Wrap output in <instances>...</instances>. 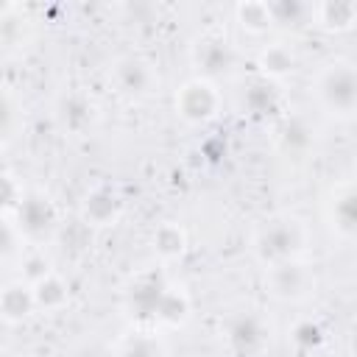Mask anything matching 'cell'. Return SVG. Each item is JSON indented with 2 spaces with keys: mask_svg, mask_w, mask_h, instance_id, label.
<instances>
[{
  "mask_svg": "<svg viewBox=\"0 0 357 357\" xmlns=\"http://www.w3.org/2000/svg\"><path fill=\"white\" fill-rule=\"evenodd\" d=\"M310 243H312V231L307 220L293 212H276L259 220L248 240L251 254L262 268L301 259L310 251Z\"/></svg>",
  "mask_w": 357,
  "mask_h": 357,
  "instance_id": "6da1fadb",
  "label": "cell"
},
{
  "mask_svg": "<svg viewBox=\"0 0 357 357\" xmlns=\"http://www.w3.org/2000/svg\"><path fill=\"white\" fill-rule=\"evenodd\" d=\"M310 95L321 112L349 120L357 114V61L332 59L321 64L310 81Z\"/></svg>",
  "mask_w": 357,
  "mask_h": 357,
  "instance_id": "7a4b0ae2",
  "label": "cell"
},
{
  "mask_svg": "<svg viewBox=\"0 0 357 357\" xmlns=\"http://www.w3.org/2000/svg\"><path fill=\"white\" fill-rule=\"evenodd\" d=\"M262 290L279 304H304L318 293V276L304 259H290L265 268Z\"/></svg>",
  "mask_w": 357,
  "mask_h": 357,
  "instance_id": "3957f363",
  "label": "cell"
},
{
  "mask_svg": "<svg viewBox=\"0 0 357 357\" xmlns=\"http://www.w3.org/2000/svg\"><path fill=\"white\" fill-rule=\"evenodd\" d=\"M3 218H11L14 226L20 229L22 240L31 245V248H39L45 243H50L61 226V218H59V206L53 204L50 195L39 192V190H31L25 192L22 204L17 206L14 215H3Z\"/></svg>",
  "mask_w": 357,
  "mask_h": 357,
  "instance_id": "277c9868",
  "label": "cell"
},
{
  "mask_svg": "<svg viewBox=\"0 0 357 357\" xmlns=\"http://www.w3.org/2000/svg\"><path fill=\"white\" fill-rule=\"evenodd\" d=\"M223 109V92L215 81L192 75L173 92V112L187 126H206Z\"/></svg>",
  "mask_w": 357,
  "mask_h": 357,
  "instance_id": "5b68a950",
  "label": "cell"
},
{
  "mask_svg": "<svg viewBox=\"0 0 357 357\" xmlns=\"http://www.w3.org/2000/svg\"><path fill=\"white\" fill-rule=\"evenodd\" d=\"M109 84L123 98L145 100L159 92L162 78L151 59H145L139 53H123L109 64Z\"/></svg>",
  "mask_w": 357,
  "mask_h": 357,
  "instance_id": "8992f818",
  "label": "cell"
},
{
  "mask_svg": "<svg viewBox=\"0 0 357 357\" xmlns=\"http://www.w3.org/2000/svg\"><path fill=\"white\" fill-rule=\"evenodd\" d=\"M170 287V279L153 268V271H139L128 287H126V310L139 326H156V315L162 307V298Z\"/></svg>",
  "mask_w": 357,
  "mask_h": 357,
  "instance_id": "52a82bcc",
  "label": "cell"
},
{
  "mask_svg": "<svg viewBox=\"0 0 357 357\" xmlns=\"http://www.w3.org/2000/svg\"><path fill=\"white\" fill-rule=\"evenodd\" d=\"M223 335L234 357H257L271 343V324L257 310H240L226 318Z\"/></svg>",
  "mask_w": 357,
  "mask_h": 357,
  "instance_id": "ba28073f",
  "label": "cell"
},
{
  "mask_svg": "<svg viewBox=\"0 0 357 357\" xmlns=\"http://www.w3.org/2000/svg\"><path fill=\"white\" fill-rule=\"evenodd\" d=\"M56 126L70 134V137H84L89 134L98 120H100V106L95 103L92 95L81 92V89H67L64 95H59L56 109H53Z\"/></svg>",
  "mask_w": 357,
  "mask_h": 357,
  "instance_id": "9c48e42d",
  "label": "cell"
},
{
  "mask_svg": "<svg viewBox=\"0 0 357 357\" xmlns=\"http://www.w3.org/2000/svg\"><path fill=\"white\" fill-rule=\"evenodd\" d=\"M190 61H192V67L198 70L201 78L215 81L218 75L231 73V67L237 61V53H234V45L226 36L204 33L190 45Z\"/></svg>",
  "mask_w": 357,
  "mask_h": 357,
  "instance_id": "30bf717a",
  "label": "cell"
},
{
  "mask_svg": "<svg viewBox=\"0 0 357 357\" xmlns=\"http://www.w3.org/2000/svg\"><path fill=\"white\" fill-rule=\"evenodd\" d=\"M123 209H126L123 195L114 187H106V184H98V187L86 190L84 198H81V220L86 226H100V229L114 226L123 218Z\"/></svg>",
  "mask_w": 357,
  "mask_h": 357,
  "instance_id": "8fae6325",
  "label": "cell"
},
{
  "mask_svg": "<svg viewBox=\"0 0 357 357\" xmlns=\"http://www.w3.org/2000/svg\"><path fill=\"white\" fill-rule=\"evenodd\" d=\"M276 148L284 156L301 159L315 148V126L301 114H287L276 126Z\"/></svg>",
  "mask_w": 357,
  "mask_h": 357,
  "instance_id": "7c38bea8",
  "label": "cell"
},
{
  "mask_svg": "<svg viewBox=\"0 0 357 357\" xmlns=\"http://www.w3.org/2000/svg\"><path fill=\"white\" fill-rule=\"evenodd\" d=\"M310 25H315L324 33H349L357 25V3H351V0H321V3H312Z\"/></svg>",
  "mask_w": 357,
  "mask_h": 357,
  "instance_id": "4fadbf2b",
  "label": "cell"
},
{
  "mask_svg": "<svg viewBox=\"0 0 357 357\" xmlns=\"http://www.w3.org/2000/svg\"><path fill=\"white\" fill-rule=\"evenodd\" d=\"M326 218L340 237L357 240V184H343L329 195Z\"/></svg>",
  "mask_w": 357,
  "mask_h": 357,
  "instance_id": "5bb4252c",
  "label": "cell"
},
{
  "mask_svg": "<svg viewBox=\"0 0 357 357\" xmlns=\"http://www.w3.org/2000/svg\"><path fill=\"white\" fill-rule=\"evenodd\" d=\"M296 67H298V59L293 47L284 42H271L257 53V73L262 81H271V84L284 81L287 75L296 73Z\"/></svg>",
  "mask_w": 357,
  "mask_h": 357,
  "instance_id": "9a60e30c",
  "label": "cell"
},
{
  "mask_svg": "<svg viewBox=\"0 0 357 357\" xmlns=\"http://www.w3.org/2000/svg\"><path fill=\"white\" fill-rule=\"evenodd\" d=\"M36 312V301H33V287L25 284L22 279L6 282L3 293H0V315L8 326H17L22 321H28Z\"/></svg>",
  "mask_w": 357,
  "mask_h": 357,
  "instance_id": "2e32d148",
  "label": "cell"
},
{
  "mask_svg": "<svg viewBox=\"0 0 357 357\" xmlns=\"http://www.w3.org/2000/svg\"><path fill=\"white\" fill-rule=\"evenodd\" d=\"M187 231L176 220H165L151 234V248L162 262H178L187 254Z\"/></svg>",
  "mask_w": 357,
  "mask_h": 357,
  "instance_id": "e0dca14e",
  "label": "cell"
},
{
  "mask_svg": "<svg viewBox=\"0 0 357 357\" xmlns=\"http://www.w3.org/2000/svg\"><path fill=\"white\" fill-rule=\"evenodd\" d=\"M190 312H192L190 293H187L181 284L170 282V287H167V293H165V298H162L159 315H156V326H165V329H178V326H184V324H187Z\"/></svg>",
  "mask_w": 357,
  "mask_h": 357,
  "instance_id": "ac0fdd59",
  "label": "cell"
},
{
  "mask_svg": "<svg viewBox=\"0 0 357 357\" xmlns=\"http://www.w3.org/2000/svg\"><path fill=\"white\" fill-rule=\"evenodd\" d=\"M231 11H234L237 28L245 31L248 36H265L276 25L273 22V14H271V6L262 3V0H243Z\"/></svg>",
  "mask_w": 357,
  "mask_h": 357,
  "instance_id": "d6986e66",
  "label": "cell"
},
{
  "mask_svg": "<svg viewBox=\"0 0 357 357\" xmlns=\"http://www.w3.org/2000/svg\"><path fill=\"white\" fill-rule=\"evenodd\" d=\"M31 287H33V301L39 312H61L70 304V284L59 273H50Z\"/></svg>",
  "mask_w": 357,
  "mask_h": 357,
  "instance_id": "ffe728a7",
  "label": "cell"
},
{
  "mask_svg": "<svg viewBox=\"0 0 357 357\" xmlns=\"http://www.w3.org/2000/svg\"><path fill=\"white\" fill-rule=\"evenodd\" d=\"M287 337H290V343H293L298 351H318V349L326 343V329H324L321 321L304 315V318H296V321H293Z\"/></svg>",
  "mask_w": 357,
  "mask_h": 357,
  "instance_id": "44dd1931",
  "label": "cell"
},
{
  "mask_svg": "<svg viewBox=\"0 0 357 357\" xmlns=\"http://www.w3.org/2000/svg\"><path fill=\"white\" fill-rule=\"evenodd\" d=\"M50 273H53V262L39 248H31L20 257V276L17 279H22L25 284H36Z\"/></svg>",
  "mask_w": 357,
  "mask_h": 357,
  "instance_id": "7402d4cb",
  "label": "cell"
},
{
  "mask_svg": "<svg viewBox=\"0 0 357 357\" xmlns=\"http://www.w3.org/2000/svg\"><path fill=\"white\" fill-rule=\"evenodd\" d=\"M273 22L276 25H301L307 20H312V3H298V0H279V3H268Z\"/></svg>",
  "mask_w": 357,
  "mask_h": 357,
  "instance_id": "603a6c76",
  "label": "cell"
},
{
  "mask_svg": "<svg viewBox=\"0 0 357 357\" xmlns=\"http://www.w3.org/2000/svg\"><path fill=\"white\" fill-rule=\"evenodd\" d=\"M276 103H279V92H276V86H273L271 81H262V78H259V81L251 84L248 92H245V106H248V112H254V114L273 112Z\"/></svg>",
  "mask_w": 357,
  "mask_h": 357,
  "instance_id": "cb8c5ba5",
  "label": "cell"
},
{
  "mask_svg": "<svg viewBox=\"0 0 357 357\" xmlns=\"http://www.w3.org/2000/svg\"><path fill=\"white\" fill-rule=\"evenodd\" d=\"M123 357H165V346L153 332H137L126 340Z\"/></svg>",
  "mask_w": 357,
  "mask_h": 357,
  "instance_id": "d4e9b609",
  "label": "cell"
},
{
  "mask_svg": "<svg viewBox=\"0 0 357 357\" xmlns=\"http://www.w3.org/2000/svg\"><path fill=\"white\" fill-rule=\"evenodd\" d=\"M3 184H6V190H3V215H14L17 206L22 204V198H25V187L11 170H6Z\"/></svg>",
  "mask_w": 357,
  "mask_h": 357,
  "instance_id": "484cf974",
  "label": "cell"
},
{
  "mask_svg": "<svg viewBox=\"0 0 357 357\" xmlns=\"http://www.w3.org/2000/svg\"><path fill=\"white\" fill-rule=\"evenodd\" d=\"M22 106H17V100H14V95L6 89V95H3V139H6V145L14 139V134H17V120H20V112ZM22 123V120H20Z\"/></svg>",
  "mask_w": 357,
  "mask_h": 357,
  "instance_id": "4316f807",
  "label": "cell"
},
{
  "mask_svg": "<svg viewBox=\"0 0 357 357\" xmlns=\"http://www.w3.org/2000/svg\"><path fill=\"white\" fill-rule=\"evenodd\" d=\"M349 349H351V354L357 357V326L351 329V337H349Z\"/></svg>",
  "mask_w": 357,
  "mask_h": 357,
  "instance_id": "83f0119b",
  "label": "cell"
},
{
  "mask_svg": "<svg viewBox=\"0 0 357 357\" xmlns=\"http://www.w3.org/2000/svg\"><path fill=\"white\" fill-rule=\"evenodd\" d=\"M351 176H354V184H357V159H354V167H351Z\"/></svg>",
  "mask_w": 357,
  "mask_h": 357,
  "instance_id": "f1b7e54d",
  "label": "cell"
}]
</instances>
